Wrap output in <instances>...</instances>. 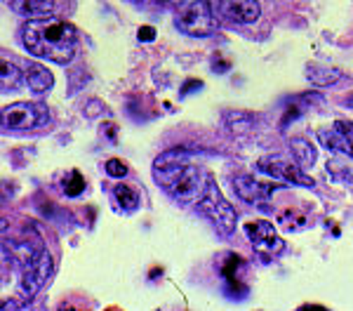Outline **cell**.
Segmentation results:
<instances>
[{"instance_id": "6da1fadb", "label": "cell", "mask_w": 353, "mask_h": 311, "mask_svg": "<svg viewBox=\"0 0 353 311\" xmlns=\"http://www.w3.org/2000/svg\"><path fill=\"white\" fill-rule=\"evenodd\" d=\"M21 43L33 57L64 66L76 57L78 36L76 28L64 19L38 17V19H28L21 26Z\"/></svg>"}, {"instance_id": "7a4b0ae2", "label": "cell", "mask_w": 353, "mask_h": 311, "mask_svg": "<svg viewBox=\"0 0 353 311\" xmlns=\"http://www.w3.org/2000/svg\"><path fill=\"white\" fill-rule=\"evenodd\" d=\"M196 208H198V212L205 214L210 222L217 226L221 234L229 236V234L236 231L238 214H236V210H233L231 203L224 198V194H221L219 186L214 184L212 177L205 179V189H203V194L198 196Z\"/></svg>"}, {"instance_id": "3957f363", "label": "cell", "mask_w": 353, "mask_h": 311, "mask_svg": "<svg viewBox=\"0 0 353 311\" xmlns=\"http://www.w3.org/2000/svg\"><path fill=\"white\" fill-rule=\"evenodd\" d=\"M176 28L186 36H196V38H205L210 33H214L217 28V17H214V10L210 5V0H191L184 8L176 12L174 19Z\"/></svg>"}, {"instance_id": "277c9868", "label": "cell", "mask_w": 353, "mask_h": 311, "mask_svg": "<svg viewBox=\"0 0 353 311\" xmlns=\"http://www.w3.org/2000/svg\"><path fill=\"white\" fill-rule=\"evenodd\" d=\"M189 165H191L189 154L176 146V149L165 151V154L156 158V163H153V179H156V184L161 186L165 194H170L174 189V184L181 179V174L189 170Z\"/></svg>"}, {"instance_id": "5b68a950", "label": "cell", "mask_w": 353, "mask_h": 311, "mask_svg": "<svg viewBox=\"0 0 353 311\" xmlns=\"http://www.w3.org/2000/svg\"><path fill=\"white\" fill-rule=\"evenodd\" d=\"M50 121V111L45 104H31V101H14L3 109V128L5 130H33Z\"/></svg>"}, {"instance_id": "8992f818", "label": "cell", "mask_w": 353, "mask_h": 311, "mask_svg": "<svg viewBox=\"0 0 353 311\" xmlns=\"http://www.w3.org/2000/svg\"><path fill=\"white\" fill-rule=\"evenodd\" d=\"M52 269H54L52 254L45 250V248L31 259V262H26L24 267H21L19 290H21V295H24V299L36 297L38 292L43 290V285L50 281V276H52Z\"/></svg>"}, {"instance_id": "52a82bcc", "label": "cell", "mask_w": 353, "mask_h": 311, "mask_svg": "<svg viewBox=\"0 0 353 311\" xmlns=\"http://www.w3.org/2000/svg\"><path fill=\"white\" fill-rule=\"evenodd\" d=\"M257 170L264 174H269L273 179H281V182L288 184H299V186H313V179L306 177L304 170L297 161H290L288 156L283 154H269V156H261L257 161Z\"/></svg>"}, {"instance_id": "ba28073f", "label": "cell", "mask_w": 353, "mask_h": 311, "mask_svg": "<svg viewBox=\"0 0 353 311\" xmlns=\"http://www.w3.org/2000/svg\"><path fill=\"white\" fill-rule=\"evenodd\" d=\"M245 234H248L250 243H252V248L261 254H281L285 250V243H283L281 236L276 234V229H273L271 222H252L245 226Z\"/></svg>"}, {"instance_id": "9c48e42d", "label": "cell", "mask_w": 353, "mask_h": 311, "mask_svg": "<svg viewBox=\"0 0 353 311\" xmlns=\"http://www.w3.org/2000/svg\"><path fill=\"white\" fill-rule=\"evenodd\" d=\"M318 139H321V144L325 146L327 151H337V154L353 158V123L337 121L334 128L321 130Z\"/></svg>"}, {"instance_id": "30bf717a", "label": "cell", "mask_w": 353, "mask_h": 311, "mask_svg": "<svg viewBox=\"0 0 353 311\" xmlns=\"http://www.w3.org/2000/svg\"><path fill=\"white\" fill-rule=\"evenodd\" d=\"M281 184H266L254 179L252 174H238L233 179V189H236V196L245 203H252V205H261V203L269 201V196L278 189Z\"/></svg>"}, {"instance_id": "8fae6325", "label": "cell", "mask_w": 353, "mask_h": 311, "mask_svg": "<svg viewBox=\"0 0 353 311\" xmlns=\"http://www.w3.org/2000/svg\"><path fill=\"white\" fill-rule=\"evenodd\" d=\"M217 10L224 19L233 24H254L261 14L257 0H219Z\"/></svg>"}, {"instance_id": "7c38bea8", "label": "cell", "mask_w": 353, "mask_h": 311, "mask_svg": "<svg viewBox=\"0 0 353 311\" xmlns=\"http://www.w3.org/2000/svg\"><path fill=\"white\" fill-rule=\"evenodd\" d=\"M8 8L14 14L28 17V19H38V17H48L57 10V0H8Z\"/></svg>"}, {"instance_id": "4fadbf2b", "label": "cell", "mask_w": 353, "mask_h": 311, "mask_svg": "<svg viewBox=\"0 0 353 311\" xmlns=\"http://www.w3.org/2000/svg\"><path fill=\"white\" fill-rule=\"evenodd\" d=\"M24 83H26V88L31 90L33 94H45V92H50V90H52L54 78H52V73L45 69V66L28 64L26 71H24Z\"/></svg>"}, {"instance_id": "5bb4252c", "label": "cell", "mask_w": 353, "mask_h": 311, "mask_svg": "<svg viewBox=\"0 0 353 311\" xmlns=\"http://www.w3.org/2000/svg\"><path fill=\"white\" fill-rule=\"evenodd\" d=\"M254 116L248 111H229L224 113V128L226 132L233 134V137H243V134H248L250 130L254 128Z\"/></svg>"}, {"instance_id": "9a60e30c", "label": "cell", "mask_w": 353, "mask_h": 311, "mask_svg": "<svg viewBox=\"0 0 353 311\" xmlns=\"http://www.w3.org/2000/svg\"><path fill=\"white\" fill-rule=\"evenodd\" d=\"M306 78H309L313 85H318V88H330V85L341 81V71L330 69V66L311 64V66H306Z\"/></svg>"}, {"instance_id": "2e32d148", "label": "cell", "mask_w": 353, "mask_h": 311, "mask_svg": "<svg viewBox=\"0 0 353 311\" xmlns=\"http://www.w3.org/2000/svg\"><path fill=\"white\" fill-rule=\"evenodd\" d=\"M290 151H292V158L299 163L301 168H311L313 163H316V146L311 144V141L306 139H292L290 141Z\"/></svg>"}, {"instance_id": "e0dca14e", "label": "cell", "mask_w": 353, "mask_h": 311, "mask_svg": "<svg viewBox=\"0 0 353 311\" xmlns=\"http://www.w3.org/2000/svg\"><path fill=\"white\" fill-rule=\"evenodd\" d=\"M24 78V73L17 69V64L12 61L3 59V66H0V85H3V92H10V90H14L19 81Z\"/></svg>"}, {"instance_id": "ac0fdd59", "label": "cell", "mask_w": 353, "mask_h": 311, "mask_svg": "<svg viewBox=\"0 0 353 311\" xmlns=\"http://www.w3.org/2000/svg\"><path fill=\"white\" fill-rule=\"evenodd\" d=\"M113 198H116V203L125 212H132L137 210V205H139V196H137L128 184H118L116 189H113Z\"/></svg>"}, {"instance_id": "d6986e66", "label": "cell", "mask_w": 353, "mask_h": 311, "mask_svg": "<svg viewBox=\"0 0 353 311\" xmlns=\"http://www.w3.org/2000/svg\"><path fill=\"white\" fill-rule=\"evenodd\" d=\"M221 274H224V279L229 283H238L241 281V274H238V269H245V262L238 254H224V259H221Z\"/></svg>"}, {"instance_id": "ffe728a7", "label": "cell", "mask_w": 353, "mask_h": 311, "mask_svg": "<svg viewBox=\"0 0 353 311\" xmlns=\"http://www.w3.org/2000/svg\"><path fill=\"white\" fill-rule=\"evenodd\" d=\"M278 222H281V226L285 231H299V229H304V226H306V217H304V214L292 212V210H285V212L278 214Z\"/></svg>"}, {"instance_id": "44dd1931", "label": "cell", "mask_w": 353, "mask_h": 311, "mask_svg": "<svg viewBox=\"0 0 353 311\" xmlns=\"http://www.w3.org/2000/svg\"><path fill=\"white\" fill-rule=\"evenodd\" d=\"M327 172L332 174L337 182L351 186V189H353V170H349L346 165H341V163H337V161H327Z\"/></svg>"}, {"instance_id": "7402d4cb", "label": "cell", "mask_w": 353, "mask_h": 311, "mask_svg": "<svg viewBox=\"0 0 353 311\" xmlns=\"http://www.w3.org/2000/svg\"><path fill=\"white\" fill-rule=\"evenodd\" d=\"M64 191H66V196H71V198L81 196L85 191V179H83V174L78 172V170H73V172H71L68 182L64 184Z\"/></svg>"}, {"instance_id": "603a6c76", "label": "cell", "mask_w": 353, "mask_h": 311, "mask_svg": "<svg viewBox=\"0 0 353 311\" xmlns=\"http://www.w3.org/2000/svg\"><path fill=\"white\" fill-rule=\"evenodd\" d=\"M104 170H106V174L113 179H123L125 174H128V165H125L121 158H111V161H106Z\"/></svg>"}, {"instance_id": "cb8c5ba5", "label": "cell", "mask_w": 353, "mask_h": 311, "mask_svg": "<svg viewBox=\"0 0 353 311\" xmlns=\"http://www.w3.org/2000/svg\"><path fill=\"white\" fill-rule=\"evenodd\" d=\"M134 5H141V8H174V5H181L184 0H130Z\"/></svg>"}, {"instance_id": "d4e9b609", "label": "cell", "mask_w": 353, "mask_h": 311, "mask_svg": "<svg viewBox=\"0 0 353 311\" xmlns=\"http://www.w3.org/2000/svg\"><path fill=\"white\" fill-rule=\"evenodd\" d=\"M153 38H156V28H153V26H141L139 28V41L151 43Z\"/></svg>"}, {"instance_id": "484cf974", "label": "cell", "mask_w": 353, "mask_h": 311, "mask_svg": "<svg viewBox=\"0 0 353 311\" xmlns=\"http://www.w3.org/2000/svg\"><path fill=\"white\" fill-rule=\"evenodd\" d=\"M101 109H104V106H101V101H94V99H92V101L88 104V111H85V116H88V118H94Z\"/></svg>"}]
</instances>
